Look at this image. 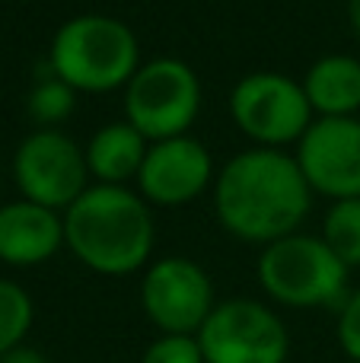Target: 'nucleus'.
I'll use <instances>...</instances> for the list:
<instances>
[{"label":"nucleus","instance_id":"1","mask_svg":"<svg viewBox=\"0 0 360 363\" xmlns=\"http://www.w3.org/2000/svg\"><path fill=\"white\" fill-rule=\"evenodd\" d=\"M310 194L297 160L274 147H252L217 172L214 211L236 239L271 245L300 230L310 213Z\"/></svg>","mask_w":360,"mask_h":363},{"label":"nucleus","instance_id":"7","mask_svg":"<svg viewBox=\"0 0 360 363\" xmlns=\"http://www.w3.org/2000/svg\"><path fill=\"white\" fill-rule=\"evenodd\" d=\"M195 338L204 363H287L291 354L281 315L249 296L217 303Z\"/></svg>","mask_w":360,"mask_h":363},{"label":"nucleus","instance_id":"14","mask_svg":"<svg viewBox=\"0 0 360 363\" xmlns=\"http://www.w3.org/2000/svg\"><path fill=\"white\" fill-rule=\"evenodd\" d=\"M303 93L319 118H354L360 112V61L351 55H325L310 64Z\"/></svg>","mask_w":360,"mask_h":363},{"label":"nucleus","instance_id":"15","mask_svg":"<svg viewBox=\"0 0 360 363\" xmlns=\"http://www.w3.org/2000/svg\"><path fill=\"white\" fill-rule=\"evenodd\" d=\"M322 239L348 268L360 264V198L332 201L322 220Z\"/></svg>","mask_w":360,"mask_h":363},{"label":"nucleus","instance_id":"4","mask_svg":"<svg viewBox=\"0 0 360 363\" xmlns=\"http://www.w3.org/2000/svg\"><path fill=\"white\" fill-rule=\"evenodd\" d=\"M348 264L325 245L322 236L291 233L265 245L259 255V284L274 303L291 309H329L344 306Z\"/></svg>","mask_w":360,"mask_h":363},{"label":"nucleus","instance_id":"18","mask_svg":"<svg viewBox=\"0 0 360 363\" xmlns=\"http://www.w3.org/2000/svg\"><path fill=\"white\" fill-rule=\"evenodd\" d=\"M140 363H204V354L195 335H159L147 345Z\"/></svg>","mask_w":360,"mask_h":363},{"label":"nucleus","instance_id":"20","mask_svg":"<svg viewBox=\"0 0 360 363\" xmlns=\"http://www.w3.org/2000/svg\"><path fill=\"white\" fill-rule=\"evenodd\" d=\"M0 363H51L48 357H45L38 347H32V345H19V347H13V351H6L4 357H0Z\"/></svg>","mask_w":360,"mask_h":363},{"label":"nucleus","instance_id":"3","mask_svg":"<svg viewBox=\"0 0 360 363\" xmlns=\"http://www.w3.org/2000/svg\"><path fill=\"white\" fill-rule=\"evenodd\" d=\"M48 67L77 93H106L128 86L140 67V45L128 23L106 13H80L57 26Z\"/></svg>","mask_w":360,"mask_h":363},{"label":"nucleus","instance_id":"8","mask_svg":"<svg viewBox=\"0 0 360 363\" xmlns=\"http://www.w3.org/2000/svg\"><path fill=\"white\" fill-rule=\"evenodd\" d=\"M13 179L26 201L67 211L86 191V153L57 128H38L13 153Z\"/></svg>","mask_w":360,"mask_h":363},{"label":"nucleus","instance_id":"9","mask_svg":"<svg viewBox=\"0 0 360 363\" xmlns=\"http://www.w3.org/2000/svg\"><path fill=\"white\" fill-rule=\"evenodd\" d=\"M140 306L159 335H198L217 306L214 284L191 258H159L144 271Z\"/></svg>","mask_w":360,"mask_h":363},{"label":"nucleus","instance_id":"2","mask_svg":"<svg viewBox=\"0 0 360 363\" xmlns=\"http://www.w3.org/2000/svg\"><path fill=\"white\" fill-rule=\"evenodd\" d=\"M64 242L96 274H134L157 242L153 211L128 185H93L64 211Z\"/></svg>","mask_w":360,"mask_h":363},{"label":"nucleus","instance_id":"19","mask_svg":"<svg viewBox=\"0 0 360 363\" xmlns=\"http://www.w3.org/2000/svg\"><path fill=\"white\" fill-rule=\"evenodd\" d=\"M338 345L354 363H360V287L338 309Z\"/></svg>","mask_w":360,"mask_h":363},{"label":"nucleus","instance_id":"11","mask_svg":"<svg viewBox=\"0 0 360 363\" xmlns=\"http://www.w3.org/2000/svg\"><path fill=\"white\" fill-rule=\"evenodd\" d=\"M214 179V160H210L208 147L182 134V138L150 144L144 166L137 172V188L147 204L179 207L201 198L204 188Z\"/></svg>","mask_w":360,"mask_h":363},{"label":"nucleus","instance_id":"16","mask_svg":"<svg viewBox=\"0 0 360 363\" xmlns=\"http://www.w3.org/2000/svg\"><path fill=\"white\" fill-rule=\"evenodd\" d=\"M32 319H35L32 296L19 284L0 277V357L6 351H13V347L26 345Z\"/></svg>","mask_w":360,"mask_h":363},{"label":"nucleus","instance_id":"6","mask_svg":"<svg viewBox=\"0 0 360 363\" xmlns=\"http://www.w3.org/2000/svg\"><path fill=\"white\" fill-rule=\"evenodd\" d=\"M230 115L246 138L274 150L281 144H297L316 121L303 83L278 70H255L242 77L230 93Z\"/></svg>","mask_w":360,"mask_h":363},{"label":"nucleus","instance_id":"12","mask_svg":"<svg viewBox=\"0 0 360 363\" xmlns=\"http://www.w3.org/2000/svg\"><path fill=\"white\" fill-rule=\"evenodd\" d=\"M64 242V217L35 201H10L0 207V262L29 268L55 255Z\"/></svg>","mask_w":360,"mask_h":363},{"label":"nucleus","instance_id":"5","mask_svg":"<svg viewBox=\"0 0 360 363\" xmlns=\"http://www.w3.org/2000/svg\"><path fill=\"white\" fill-rule=\"evenodd\" d=\"M201 108V80L179 57H153L140 64L125 86V121L150 144L182 138Z\"/></svg>","mask_w":360,"mask_h":363},{"label":"nucleus","instance_id":"17","mask_svg":"<svg viewBox=\"0 0 360 363\" xmlns=\"http://www.w3.org/2000/svg\"><path fill=\"white\" fill-rule=\"evenodd\" d=\"M32 121L42 128H55L64 118H70V112L77 108V89L67 86L61 77H42L35 86L29 89V99H26Z\"/></svg>","mask_w":360,"mask_h":363},{"label":"nucleus","instance_id":"13","mask_svg":"<svg viewBox=\"0 0 360 363\" xmlns=\"http://www.w3.org/2000/svg\"><path fill=\"white\" fill-rule=\"evenodd\" d=\"M147 150H150V140L131 121L102 125L83 147L86 169L89 176L99 179V185H128L131 179H137Z\"/></svg>","mask_w":360,"mask_h":363},{"label":"nucleus","instance_id":"10","mask_svg":"<svg viewBox=\"0 0 360 363\" xmlns=\"http://www.w3.org/2000/svg\"><path fill=\"white\" fill-rule=\"evenodd\" d=\"M297 160L306 185L342 201L360 198V121L316 118L297 140Z\"/></svg>","mask_w":360,"mask_h":363},{"label":"nucleus","instance_id":"21","mask_svg":"<svg viewBox=\"0 0 360 363\" xmlns=\"http://www.w3.org/2000/svg\"><path fill=\"white\" fill-rule=\"evenodd\" d=\"M348 16H351V26L360 35V0H348Z\"/></svg>","mask_w":360,"mask_h":363}]
</instances>
